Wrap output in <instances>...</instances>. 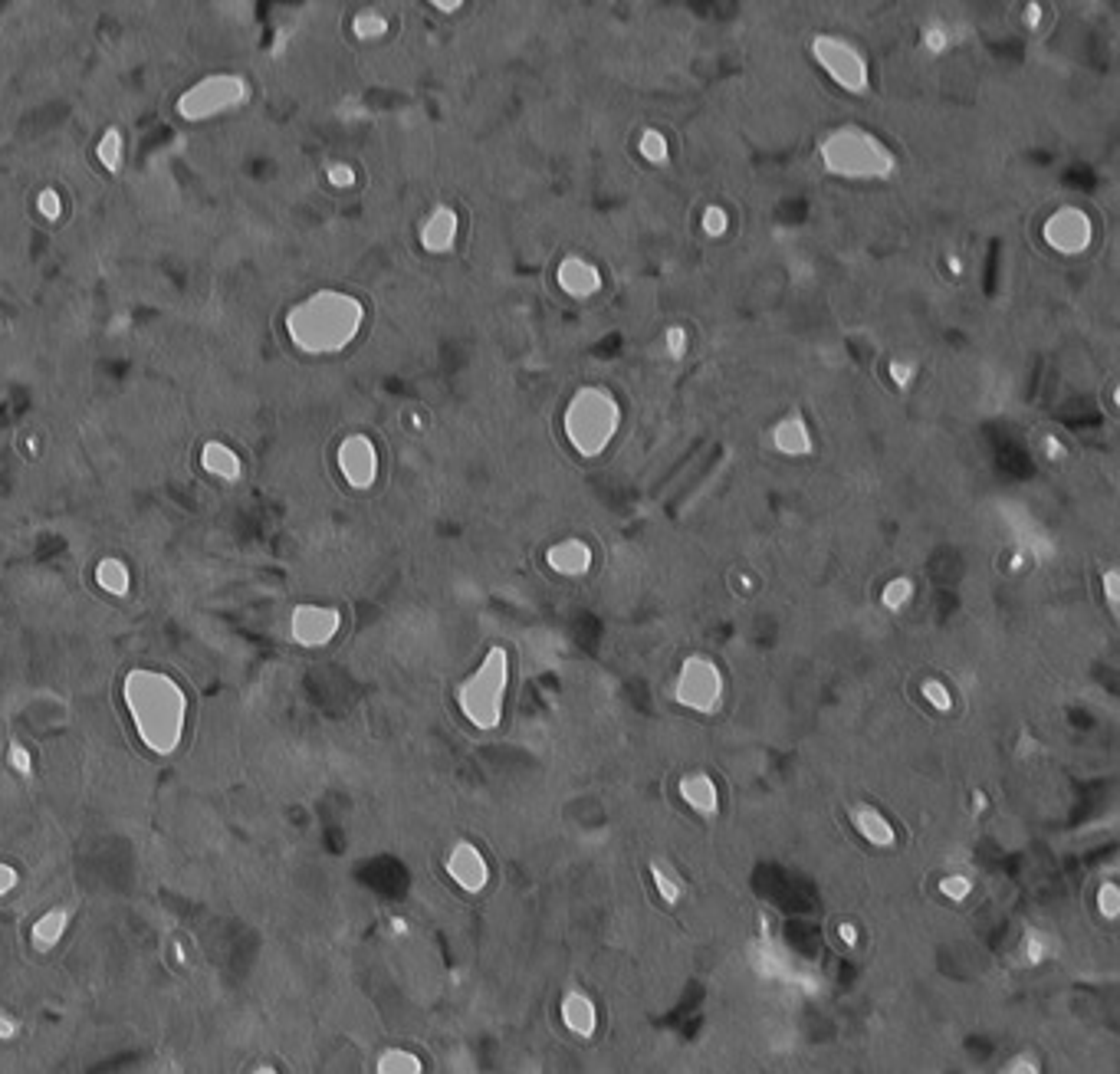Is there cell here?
Listing matches in <instances>:
<instances>
[{"label": "cell", "instance_id": "1", "mask_svg": "<svg viewBox=\"0 0 1120 1074\" xmlns=\"http://www.w3.org/2000/svg\"><path fill=\"white\" fill-rule=\"evenodd\" d=\"M122 697L131 723H135V733L148 749L168 756L181 746L188 723V697L168 674L148 668L131 670L125 677Z\"/></svg>", "mask_w": 1120, "mask_h": 1074}, {"label": "cell", "instance_id": "2", "mask_svg": "<svg viewBox=\"0 0 1120 1074\" xmlns=\"http://www.w3.org/2000/svg\"><path fill=\"white\" fill-rule=\"evenodd\" d=\"M361 303L342 292H323L290 315L292 342L306 352H338L361 329Z\"/></svg>", "mask_w": 1120, "mask_h": 1074}, {"label": "cell", "instance_id": "3", "mask_svg": "<svg viewBox=\"0 0 1120 1074\" xmlns=\"http://www.w3.org/2000/svg\"><path fill=\"white\" fill-rule=\"evenodd\" d=\"M825 171L844 181H887L897 171V158L877 139L874 131L861 125H838L818 145Z\"/></svg>", "mask_w": 1120, "mask_h": 1074}, {"label": "cell", "instance_id": "4", "mask_svg": "<svg viewBox=\"0 0 1120 1074\" xmlns=\"http://www.w3.org/2000/svg\"><path fill=\"white\" fill-rule=\"evenodd\" d=\"M562 430L578 457H601L622 430V405L608 388L589 384L572 394L562 415Z\"/></svg>", "mask_w": 1120, "mask_h": 1074}, {"label": "cell", "instance_id": "5", "mask_svg": "<svg viewBox=\"0 0 1120 1074\" xmlns=\"http://www.w3.org/2000/svg\"><path fill=\"white\" fill-rule=\"evenodd\" d=\"M507 687L509 657L503 647H490L480 660V668L457 691V703H461V714L470 720V726H476L480 733H490V729L499 726L503 703H507Z\"/></svg>", "mask_w": 1120, "mask_h": 1074}, {"label": "cell", "instance_id": "6", "mask_svg": "<svg viewBox=\"0 0 1120 1074\" xmlns=\"http://www.w3.org/2000/svg\"><path fill=\"white\" fill-rule=\"evenodd\" d=\"M812 56L818 63L825 76L835 86H841L844 93L864 96L871 89V70H867V60L851 40L835 37V33H821L812 40Z\"/></svg>", "mask_w": 1120, "mask_h": 1074}, {"label": "cell", "instance_id": "7", "mask_svg": "<svg viewBox=\"0 0 1120 1074\" xmlns=\"http://www.w3.org/2000/svg\"><path fill=\"white\" fill-rule=\"evenodd\" d=\"M726 697V683L714 660L703 654H693L680 664V674L674 680V700L693 714H716Z\"/></svg>", "mask_w": 1120, "mask_h": 1074}, {"label": "cell", "instance_id": "8", "mask_svg": "<svg viewBox=\"0 0 1120 1074\" xmlns=\"http://www.w3.org/2000/svg\"><path fill=\"white\" fill-rule=\"evenodd\" d=\"M1042 240L1048 250L1061 257H1081L1094 244V221L1078 204H1061L1042 223Z\"/></svg>", "mask_w": 1120, "mask_h": 1074}, {"label": "cell", "instance_id": "9", "mask_svg": "<svg viewBox=\"0 0 1120 1074\" xmlns=\"http://www.w3.org/2000/svg\"><path fill=\"white\" fill-rule=\"evenodd\" d=\"M338 624H342V614L336 608L300 605L290 618V634L303 647H323L338 634Z\"/></svg>", "mask_w": 1120, "mask_h": 1074}, {"label": "cell", "instance_id": "10", "mask_svg": "<svg viewBox=\"0 0 1120 1074\" xmlns=\"http://www.w3.org/2000/svg\"><path fill=\"white\" fill-rule=\"evenodd\" d=\"M338 470L346 476L355 490H369L378 476V451L369 438L352 434V438L342 440L338 447Z\"/></svg>", "mask_w": 1120, "mask_h": 1074}, {"label": "cell", "instance_id": "11", "mask_svg": "<svg viewBox=\"0 0 1120 1074\" xmlns=\"http://www.w3.org/2000/svg\"><path fill=\"white\" fill-rule=\"evenodd\" d=\"M447 874H451V881L461 890L480 894L490 884V864H486V858L480 854L476 844L461 841L453 844V851L447 854Z\"/></svg>", "mask_w": 1120, "mask_h": 1074}, {"label": "cell", "instance_id": "12", "mask_svg": "<svg viewBox=\"0 0 1120 1074\" xmlns=\"http://www.w3.org/2000/svg\"><path fill=\"white\" fill-rule=\"evenodd\" d=\"M555 283L572 300H591L601 290V269L582 254H568L555 267Z\"/></svg>", "mask_w": 1120, "mask_h": 1074}, {"label": "cell", "instance_id": "13", "mask_svg": "<svg viewBox=\"0 0 1120 1074\" xmlns=\"http://www.w3.org/2000/svg\"><path fill=\"white\" fill-rule=\"evenodd\" d=\"M591 562H595V553H591V545L585 539H562V543L545 549V566L553 568L555 576L578 578L589 572Z\"/></svg>", "mask_w": 1120, "mask_h": 1074}, {"label": "cell", "instance_id": "14", "mask_svg": "<svg viewBox=\"0 0 1120 1074\" xmlns=\"http://www.w3.org/2000/svg\"><path fill=\"white\" fill-rule=\"evenodd\" d=\"M457 234H461V217L453 208H434L430 217L421 227V244L428 254H447L457 244Z\"/></svg>", "mask_w": 1120, "mask_h": 1074}, {"label": "cell", "instance_id": "15", "mask_svg": "<svg viewBox=\"0 0 1120 1074\" xmlns=\"http://www.w3.org/2000/svg\"><path fill=\"white\" fill-rule=\"evenodd\" d=\"M772 447L785 457H808L815 447L812 428L802 415H785L783 421L772 428Z\"/></svg>", "mask_w": 1120, "mask_h": 1074}, {"label": "cell", "instance_id": "16", "mask_svg": "<svg viewBox=\"0 0 1120 1074\" xmlns=\"http://www.w3.org/2000/svg\"><path fill=\"white\" fill-rule=\"evenodd\" d=\"M851 825L867 844L874 848H894L897 844V831L887 821V815L874 806H854L851 808Z\"/></svg>", "mask_w": 1120, "mask_h": 1074}, {"label": "cell", "instance_id": "17", "mask_svg": "<svg viewBox=\"0 0 1120 1074\" xmlns=\"http://www.w3.org/2000/svg\"><path fill=\"white\" fill-rule=\"evenodd\" d=\"M680 798L693 808V812L706 815V818L720 812V789H716V783L706 772L683 775V779H680Z\"/></svg>", "mask_w": 1120, "mask_h": 1074}, {"label": "cell", "instance_id": "18", "mask_svg": "<svg viewBox=\"0 0 1120 1074\" xmlns=\"http://www.w3.org/2000/svg\"><path fill=\"white\" fill-rule=\"evenodd\" d=\"M562 1022H566L568 1032L589 1038V1035H595V1028H599V1009H595V1002H591L585 992L572 989L562 996Z\"/></svg>", "mask_w": 1120, "mask_h": 1074}, {"label": "cell", "instance_id": "19", "mask_svg": "<svg viewBox=\"0 0 1120 1074\" xmlns=\"http://www.w3.org/2000/svg\"><path fill=\"white\" fill-rule=\"evenodd\" d=\"M66 923H70V913H66V910H47V913H43V917H40V920L33 923V930H30V940L37 943V950H50V946H56V940L63 936Z\"/></svg>", "mask_w": 1120, "mask_h": 1074}, {"label": "cell", "instance_id": "20", "mask_svg": "<svg viewBox=\"0 0 1120 1074\" xmlns=\"http://www.w3.org/2000/svg\"><path fill=\"white\" fill-rule=\"evenodd\" d=\"M204 467H208L211 474L223 476V480H237V476H240L237 453H234L231 447H223V444H208V447H204Z\"/></svg>", "mask_w": 1120, "mask_h": 1074}, {"label": "cell", "instance_id": "21", "mask_svg": "<svg viewBox=\"0 0 1120 1074\" xmlns=\"http://www.w3.org/2000/svg\"><path fill=\"white\" fill-rule=\"evenodd\" d=\"M637 154L647 165H668L670 162V142L660 129H645L637 139Z\"/></svg>", "mask_w": 1120, "mask_h": 1074}, {"label": "cell", "instance_id": "22", "mask_svg": "<svg viewBox=\"0 0 1120 1074\" xmlns=\"http://www.w3.org/2000/svg\"><path fill=\"white\" fill-rule=\"evenodd\" d=\"M96 578H99L102 588L112 591V595H125V591H129V568H125L119 559L99 562V568H96Z\"/></svg>", "mask_w": 1120, "mask_h": 1074}, {"label": "cell", "instance_id": "23", "mask_svg": "<svg viewBox=\"0 0 1120 1074\" xmlns=\"http://www.w3.org/2000/svg\"><path fill=\"white\" fill-rule=\"evenodd\" d=\"M913 601V582L907 576H900V578H890L887 585H884V591H881V605L887 608V611H900V608H907Z\"/></svg>", "mask_w": 1120, "mask_h": 1074}, {"label": "cell", "instance_id": "24", "mask_svg": "<svg viewBox=\"0 0 1120 1074\" xmlns=\"http://www.w3.org/2000/svg\"><path fill=\"white\" fill-rule=\"evenodd\" d=\"M421 1068L424 1065L411 1055V1051H401V1048L384 1051L382 1061H378V1071L382 1074H417Z\"/></svg>", "mask_w": 1120, "mask_h": 1074}, {"label": "cell", "instance_id": "25", "mask_svg": "<svg viewBox=\"0 0 1120 1074\" xmlns=\"http://www.w3.org/2000/svg\"><path fill=\"white\" fill-rule=\"evenodd\" d=\"M700 231L706 237H723L729 231V211L723 204H706L703 214H700Z\"/></svg>", "mask_w": 1120, "mask_h": 1074}, {"label": "cell", "instance_id": "26", "mask_svg": "<svg viewBox=\"0 0 1120 1074\" xmlns=\"http://www.w3.org/2000/svg\"><path fill=\"white\" fill-rule=\"evenodd\" d=\"M920 693L933 710H940V714H950L953 710V693L943 680H933V677H930V680L920 683Z\"/></svg>", "mask_w": 1120, "mask_h": 1074}, {"label": "cell", "instance_id": "27", "mask_svg": "<svg viewBox=\"0 0 1120 1074\" xmlns=\"http://www.w3.org/2000/svg\"><path fill=\"white\" fill-rule=\"evenodd\" d=\"M1097 910H1101L1104 920H1117L1120 917V887L1114 881L1101 884V890H1097Z\"/></svg>", "mask_w": 1120, "mask_h": 1074}, {"label": "cell", "instance_id": "28", "mask_svg": "<svg viewBox=\"0 0 1120 1074\" xmlns=\"http://www.w3.org/2000/svg\"><path fill=\"white\" fill-rule=\"evenodd\" d=\"M940 894H943L946 900H956V904H963V900L973 894V881H969V877H963V874H946L943 881H940Z\"/></svg>", "mask_w": 1120, "mask_h": 1074}, {"label": "cell", "instance_id": "29", "mask_svg": "<svg viewBox=\"0 0 1120 1074\" xmlns=\"http://www.w3.org/2000/svg\"><path fill=\"white\" fill-rule=\"evenodd\" d=\"M384 30H388V20H384L382 14L365 10V14L355 17V33H359L361 40H375V37H382Z\"/></svg>", "mask_w": 1120, "mask_h": 1074}, {"label": "cell", "instance_id": "30", "mask_svg": "<svg viewBox=\"0 0 1120 1074\" xmlns=\"http://www.w3.org/2000/svg\"><path fill=\"white\" fill-rule=\"evenodd\" d=\"M651 877H654V887H657V894L668 900V904H677V900H680V884H677L674 877L664 871V867L651 864Z\"/></svg>", "mask_w": 1120, "mask_h": 1074}, {"label": "cell", "instance_id": "31", "mask_svg": "<svg viewBox=\"0 0 1120 1074\" xmlns=\"http://www.w3.org/2000/svg\"><path fill=\"white\" fill-rule=\"evenodd\" d=\"M687 348H691V336H687V329H683V326H670V329L664 332V352L677 361V359H683V355H687Z\"/></svg>", "mask_w": 1120, "mask_h": 1074}, {"label": "cell", "instance_id": "32", "mask_svg": "<svg viewBox=\"0 0 1120 1074\" xmlns=\"http://www.w3.org/2000/svg\"><path fill=\"white\" fill-rule=\"evenodd\" d=\"M887 375H890V382L897 384V388H910L913 378H917V365H913V361H907V359H894L887 365Z\"/></svg>", "mask_w": 1120, "mask_h": 1074}, {"label": "cell", "instance_id": "33", "mask_svg": "<svg viewBox=\"0 0 1120 1074\" xmlns=\"http://www.w3.org/2000/svg\"><path fill=\"white\" fill-rule=\"evenodd\" d=\"M923 50H927V53H946V50H950V33H946V27L930 24L927 30H923Z\"/></svg>", "mask_w": 1120, "mask_h": 1074}, {"label": "cell", "instance_id": "34", "mask_svg": "<svg viewBox=\"0 0 1120 1074\" xmlns=\"http://www.w3.org/2000/svg\"><path fill=\"white\" fill-rule=\"evenodd\" d=\"M1045 956H1048V936H1042V933H1035V930H1032V933L1025 936V959L1032 963V966H1038Z\"/></svg>", "mask_w": 1120, "mask_h": 1074}, {"label": "cell", "instance_id": "35", "mask_svg": "<svg viewBox=\"0 0 1120 1074\" xmlns=\"http://www.w3.org/2000/svg\"><path fill=\"white\" fill-rule=\"evenodd\" d=\"M1104 599L1111 605V611H1117V601H1120V576L1117 568H1107L1104 572Z\"/></svg>", "mask_w": 1120, "mask_h": 1074}, {"label": "cell", "instance_id": "36", "mask_svg": "<svg viewBox=\"0 0 1120 1074\" xmlns=\"http://www.w3.org/2000/svg\"><path fill=\"white\" fill-rule=\"evenodd\" d=\"M10 766L17 769V772L20 775H30V769H33V760H30V752L24 749V746L20 743H14L10 746Z\"/></svg>", "mask_w": 1120, "mask_h": 1074}, {"label": "cell", "instance_id": "37", "mask_svg": "<svg viewBox=\"0 0 1120 1074\" xmlns=\"http://www.w3.org/2000/svg\"><path fill=\"white\" fill-rule=\"evenodd\" d=\"M1042 451H1045V457H1048V461H1061V457H1068V447L1061 444V440L1055 438V434H1045V438H1042Z\"/></svg>", "mask_w": 1120, "mask_h": 1074}, {"label": "cell", "instance_id": "38", "mask_svg": "<svg viewBox=\"0 0 1120 1074\" xmlns=\"http://www.w3.org/2000/svg\"><path fill=\"white\" fill-rule=\"evenodd\" d=\"M17 881H20V874H17L14 867L0 864V894H10V890L17 887Z\"/></svg>", "mask_w": 1120, "mask_h": 1074}, {"label": "cell", "instance_id": "39", "mask_svg": "<svg viewBox=\"0 0 1120 1074\" xmlns=\"http://www.w3.org/2000/svg\"><path fill=\"white\" fill-rule=\"evenodd\" d=\"M838 940H841L844 946H858V927H854V923H838Z\"/></svg>", "mask_w": 1120, "mask_h": 1074}, {"label": "cell", "instance_id": "40", "mask_svg": "<svg viewBox=\"0 0 1120 1074\" xmlns=\"http://www.w3.org/2000/svg\"><path fill=\"white\" fill-rule=\"evenodd\" d=\"M1038 1061H1028V1058H1012L1009 1061V1065H1005V1071H1015V1074H1035L1038 1071Z\"/></svg>", "mask_w": 1120, "mask_h": 1074}, {"label": "cell", "instance_id": "41", "mask_svg": "<svg viewBox=\"0 0 1120 1074\" xmlns=\"http://www.w3.org/2000/svg\"><path fill=\"white\" fill-rule=\"evenodd\" d=\"M946 273H950V277H963V273H966V263H963V257L946 254Z\"/></svg>", "mask_w": 1120, "mask_h": 1074}, {"label": "cell", "instance_id": "42", "mask_svg": "<svg viewBox=\"0 0 1120 1074\" xmlns=\"http://www.w3.org/2000/svg\"><path fill=\"white\" fill-rule=\"evenodd\" d=\"M1025 27H1032V30L1042 27V7H1038V4H1028L1025 7Z\"/></svg>", "mask_w": 1120, "mask_h": 1074}, {"label": "cell", "instance_id": "43", "mask_svg": "<svg viewBox=\"0 0 1120 1074\" xmlns=\"http://www.w3.org/2000/svg\"><path fill=\"white\" fill-rule=\"evenodd\" d=\"M17 1035V1022L10 1015H0V1038H14Z\"/></svg>", "mask_w": 1120, "mask_h": 1074}, {"label": "cell", "instance_id": "44", "mask_svg": "<svg viewBox=\"0 0 1120 1074\" xmlns=\"http://www.w3.org/2000/svg\"><path fill=\"white\" fill-rule=\"evenodd\" d=\"M430 4H434L438 10H444V14H453V10L463 7V0H430Z\"/></svg>", "mask_w": 1120, "mask_h": 1074}, {"label": "cell", "instance_id": "45", "mask_svg": "<svg viewBox=\"0 0 1120 1074\" xmlns=\"http://www.w3.org/2000/svg\"><path fill=\"white\" fill-rule=\"evenodd\" d=\"M1025 553H1015L1012 559H1009V568H1012V572H1022V568H1025Z\"/></svg>", "mask_w": 1120, "mask_h": 1074}, {"label": "cell", "instance_id": "46", "mask_svg": "<svg viewBox=\"0 0 1120 1074\" xmlns=\"http://www.w3.org/2000/svg\"><path fill=\"white\" fill-rule=\"evenodd\" d=\"M982 808H986V795H982V792H976V795H973V812L982 815Z\"/></svg>", "mask_w": 1120, "mask_h": 1074}, {"label": "cell", "instance_id": "47", "mask_svg": "<svg viewBox=\"0 0 1120 1074\" xmlns=\"http://www.w3.org/2000/svg\"><path fill=\"white\" fill-rule=\"evenodd\" d=\"M752 585H756V582H752L749 576H739V578H737V588H739V591H749Z\"/></svg>", "mask_w": 1120, "mask_h": 1074}, {"label": "cell", "instance_id": "48", "mask_svg": "<svg viewBox=\"0 0 1120 1074\" xmlns=\"http://www.w3.org/2000/svg\"><path fill=\"white\" fill-rule=\"evenodd\" d=\"M392 933H407V923L401 920V917H394V920H392Z\"/></svg>", "mask_w": 1120, "mask_h": 1074}]
</instances>
